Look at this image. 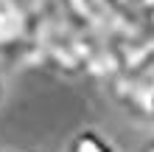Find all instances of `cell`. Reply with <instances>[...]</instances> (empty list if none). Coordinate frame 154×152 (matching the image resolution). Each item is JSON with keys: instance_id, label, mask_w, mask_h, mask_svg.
Returning <instances> with one entry per match:
<instances>
[{"instance_id": "4", "label": "cell", "mask_w": 154, "mask_h": 152, "mask_svg": "<svg viewBox=\"0 0 154 152\" xmlns=\"http://www.w3.org/2000/svg\"><path fill=\"white\" fill-rule=\"evenodd\" d=\"M65 152H118V147L112 144L109 135H104L101 130L84 127V130L73 132V138L67 141Z\"/></svg>"}, {"instance_id": "1", "label": "cell", "mask_w": 154, "mask_h": 152, "mask_svg": "<svg viewBox=\"0 0 154 152\" xmlns=\"http://www.w3.org/2000/svg\"><path fill=\"white\" fill-rule=\"evenodd\" d=\"M59 6L79 28L98 40H109L123 48H134L151 40L140 17L121 0H59Z\"/></svg>"}, {"instance_id": "6", "label": "cell", "mask_w": 154, "mask_h": 152, "mask_svg": "<svg viewBox=\"0 0 154 152\" xmlns=\"http://www.w3.org/2000/svg\"><path fill=\"white\" fill-rule=\"evenodd\" d=\"M140 152H154V138H151V141H146V144H143V149H140Z\"/></svg>"}, {"instance_id": "3", "label": "cell", "mask_w": 154, "mask_h": 152, "mask_svg": "<svg viewBox=\"0 0 154 152\" xmlns=\"http://www.w3.org/2000/svg\"><path fill=\"white\" fill-rule=\"evenodd\" d=\"M39 8L34 0H0V59H34Z\"/></svg>"}, {"instance_id": "8", "label": "cell", "mask_w": 154, "mask_h": 152, "mask_svg": "<svg viewBox=\"0 0 154 152\" xmlns=\"http://www.w3.org/2000/svg\"><path fill=\"white\" fill-rule=\"evenodd\" d=\"M8 152H25V149H8Z\"/></svg>"}, {"instance_id": "5", "label": "cell", "mask_w": 154, "mask_h": 152, "mask_svg": "<svg viewBox=\"0 0 154 152\" xmlns=\"http://www.w3.org/2000/svg\"><path fill=\"white\" fill-rule=\"evenodd\" d=\"M140 23H143V28H146V34L154 40V0H146V3L140 6Z\"/></svg>"}, {"instance_id": "7", "label": "cell", "mask_w": 154, "mask_h": 152, "mask_svg": "<svg viewBox=\"0 0 154 152\" xmlns=\"http://www.w3.org/2000/svg\"><path fill=\"white\" fill-rule=\"evenodd\" d=\"M3 93H6V85H3V79H0V102H3Z\"/></svg>"}, {"instance_id": "2", "label": "cell", "mask_w": 154, "mask_h": 152, "mask_svg": "<svg viewBox=\"0 0 154 152\" xmlns=\"http://www.w3.org/2000/svg\"><path fill=\"white\" fill-rule=\"evenodd\" d=\"M106 87L123 113L137 121H154V40L126 53L121 70Z\"/></svg>"}]
</instances>
